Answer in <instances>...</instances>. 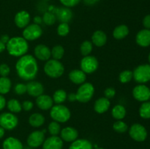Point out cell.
<instances>
[{
    "instance_id": "obj_1",
    "label": "cell",
    "mask_w": 150,
    "mask_h": 149,
    "mask_svg": "<svg viewBox=\"0 0 150 149\" xmlns=\"http://www.w3.org/2000/svg\"><path fill=\"white\" fill-rule=\"evenodd\" d=\"M17 74L23 80H33L38 72V64L37 60L30 54H25L19 57L16 64Z\"/></svg>"
},
{
    "instance_id": "obj_2",
    "label": "cell",
    "mask_w": 150,
    "mask_h": 149,
    "mask_svg": "<svg viewBox=\"0 0 150 149\" xmlns=\"http://www.w3.org/2000/svg\"><path fill=\"white\" fill-rule=\"evenodd\" d=\"M6 49L10 56L21 57L25 55L29 50V43L23 37H14L6 44Z\"/></svg>"
},
{
    "instance_id": "obj_3",
    "label": "cell",
    "mask_w": 150,
    "mask_h": 149,
    "mask_svg": "<svg viewBox=\"0 0 150 149\" xmlns=\"http://www.w3.org/2000/svg\"><path fill=\"white\" fill-rule=\"evenodd\" d=\"M50 110V116L58 123H65L70 120L71 112L69 108L62 104L54 105Z\"/></svg>"
},
{
    "instance_id": "obj_4",
    "label": "cell",
    "mask_w": 150,
    "mask_h": 149,
    "mask_svg": "<svg viewBox=\"0 0 150 149\" xmlns=\"http://www.w3.org/2000/svg\"><path fill=\"white\" fill-rule=\"evenodd\" d=\"M44 72L45 74L51 78H58L64 72V67L59 60L49 59L44 65Z\"/></svg>"
},
{
    "instance_id": "obj_5",
    "label": "cell",
    "mask_w": 150,
    "mask_h": 149,
    "mask_svg": "<svg viewBox=\"0 0 150 149\" xmlns=\"http://www.w3.org/2000/svg\"><path fill=\"white\" fill-rule=\"evenodd\" d=\"M95 93V87L91 83L85 82L81 85L76 91V101L81 103L89 102Z\"/></svg>"
},
{
    "instance_id": "obj_6",
    "label": "cell",
    "mask_w": 150,
    "mask_h": 149,
    "mask_svg": "<svg viewBox=\"0 0 150 149\" xmlns=\"http://www.w3.org/2000/svg\"><path fill=\"white\" fill-rule=\"evenodd\" d=\"M133 79L139 84H144L150 80V64H141L133 72Z\"/></svg>"
},
{
    "instance_id": "obj_7",
    "label": "cell",
    "mask_w": 150,
    "mask_h": 149,
    "mask_svg": "<svg viewBox=\"0 0 150 149\" xmlns=\"http://www.w3.org/2000/svg\"><path fill=\"white\" fill-rule=\"evenodd\" d=\"M42 34V29L37 23L29 24L23 30V37L26 41H34L39 39Z\"/></svg>"
},
{
    "instance_id": "obj_8",
    "label": "cell",
    "mask_w": 150,
    "mask_h": 149,
    "mask_svg": "<svg viewBox=\"0 0 150 149\" xmlns=\"http://www.w3.org/2000/svg\"><path fill=\"white\" fill-rule=\"evenodd\" d=\"M81 69L86 74H91L96 71L99 67V62L96 57L86 56L81 59L80 63Z\"/></svg>"
},
{
    "instance_id": "obj_9",
    "label": "cell",
    "mask_w": 150,
    "mask_h": 149,
    "mask_svg": "<svg viewBox=\"0 0 150 149\" xmlns=\"http://www.w3.org/2000/svg\"><path fill=\"white\" fill-rule=\"evenodd\" d=\"M18 124V118L12 112H4L0 115V127L4 130H13Z\"/></svg>"
},
{
    "instance_id": "obj_10",
    "label": "cell",
    "mask_w": 150,
    "mask_h": 149,
    "mask_svg": "<svg viewBox=\"0 0 150 149\" xmlns=\"http://www.w3.org/2000/svg\"><path fill=\"white\" fill-rule=\"evenodd\" d=\"M130 137L135 141L144 142L147 137V131L143 125L140 124H134L129 129Z\"/></svg>"
},
{
    "instance_id": "obj_11",
    "label": "cell",
    "mask_w": 150,
    "mask_h": 149,
    "mask_svg": "<svg viewBox=\"0 0 150 149\" xmlns=\"http://www.w3.org/2000/svg\"><path fill=\"white\" fill-rule=\"evenodd\" d=\"M133 96L139 102H144L150 99V89L144 84H139L133 89Z\"/></svg>"
},
{
    "instance_id": "obj_12",
    "label": "cell",
    "mask_w": 150,
    "mask_h": 149,
    "mask_svg": "<svg viewBox=\"0 0 150 149\" xmlns=\"http://www.w3.org/2000/svg\"><path fill=\"white\" fill-rule=\"evenodd\" d=\"M45 140L44 131H34L31 133L27 138V144L31 148H38L42 145Z\"/></svg>"
},
{
    "instance_id": "obj_13",
    "label": "cell",
    "mask_w": 150,
    "mask_h": 149,
    "mask_svg": "<svg viewBox=\"0 0 150 149\" xmlns=\"http://www.w3.org/2000/svg\"><path fill=\"white\" fill-rule=\"evenodd\" d=\"M54 15L60 23H68L73 18V12L69 7H59L55 10Z\"/></svg>"
},
{
    "instance_id": "obj_14",
    "label": "cell",
    "mask_w": 150,
    "mask_h": 149,
    "mask_svg": "<svg viewBox=\"0 0 150 149\" xmlns=\"http://www.w3.org/2000/svg\"><path fill=\"white\" fill-rule=\"evenodd\" d=\"M26 89H27L26 93H28L29 96H35V97L40 96L44 92L43 85L40 82L35 81V80H30L26 84Z\"/></svg>"
},
{
    "instance_id": "obj_15",
    "label": "cell",
    "mask_w": 150,
    "mask_h": 149,
    "mask_svg": "<svg viewBox=\"0 0 150 149\" xmlns=\"http://www.w3.org/2000/svg\"><path fill=\"white\" fill-rule=\"evenodd\" d=\"M35 56L40 61H48L51 56V51L48 46L43 44H39L35 48Z\"/></svg>"
},
{
    "instance_id": "obj_16",
    "label": "cell",
    "mask_w": 150,
    "mask_h": 149,
    "mask_svg": "<svg viewBox=\"0 0 150 149\" xmlns=\"http://www.w3.org/2000/svg\"><path fill=\"white\" fill-rule=\"evenodd\" d=\"M62 147L63 140L58 136H51L42 143V149H62Z\"/></svg>"
},
{
    "instance_id": "obj_17",
    "label": "cell",
    "mask_w": 150,
    "mask_h": 149,
    "mask_svg": "<svg viewBox=\"0 0 150 149\" xmlns=\"http://www.w3.org/2000/svg\"><path fill=\"white\" fill-rule=\"evenodd\" d=\"M30 20V15L28 12L25 11V10L18 12L14 18L15 23L19 29H24L26 26H27L29 24Z\"/></svg>"
},
{
    "instance_id": "obj_18",
    "label": "cell",
    "mask_w": 150,
    "mask_h": 149,
    "mask_svg": "<svg viewBox=\"0 0 150 149\" xmlns=\"http://www.w3.org/2000/svg\"><path fill=\"white\" fill-rule=\"evenodd\" d=\"M36 105L42 110H48L54 106V101L50 96L42 93L36 98Z\"/></svg>"
},
{
    "instance_id": "obj_19",
    "label": "cell",
    "mask_w": 150,
    "mask_h": 149,
    "mask_svg": "<svg viewBox=\"0 0 150 149\" xmlns=\"http://www.w3.org/2000/svg\"><path fill=\"white\" fill-rule=\"evenodd\" d=\"M61 139L66 142H73L77 140L79 137V132L75 128L72 127H67L61 129L60 131Z\"/></svg>"
},
{
    "instance_id": "obj_20",
    "label": "cell",
    "mask_w": 150,
    "mask_h": 149,
    "mask_svg": "<svg viewBox=\"0 0 150 149\" xmlns=\"http://www.w3.org/2000/svg\"><path fill=\"white\" fill-rule=\"evenodd\" d=\"M136 43L141 47L146 48L150 45V29H142L139 31L136 37Z\"/></svg>"
},
{
    "instance_id": "obj_21",
    "label": "cell",
    "mask_w": 150,
    "mask_h": 149,
    "mask_svg": "<svg viewBox=\"0 0 150 149\" xmlns=\"http://www.w3.org/2000/svg\"><path fill=\"white\" fill-rule=\"evenodd\" d=\"M69 79L76 85H81L86 80V74L81 70H73L69 73Z\"/></svg>"
},
{
    "instance_id": "obj_22",
    "label": "cell",
    "mask_w": 150,
    "mask_h": 149,
    "mask_svg": "<svg viewBox=\"0 0 150 149\" xmlns=\"http://www.w3.org/2000/svg\"><path fill=\"white\" fill-rule=\"evenodd\" d=\"M111 106V102L108 99L105 97H100L97 99L94 105V110L99 114L107 112Z\"/></svg>"
},
{
    "instance_id": "obj_23",
    "label": "cell",
    "mask_w": 150,
    "mask_h": 149,
    "mask_svg": "<svg viewBox=\"0 0 150 149\" xmlns=\"http://www.w3.org/2000/svg\"><path fill=\"white\" fill-rule=\"evenodd\" d=\"M107 42V35L104 32L98 30L93 33L92 36V42L97 47L104 46Z\"/></svg>"
},
{
    "instance_id": "obj_24",
    "label": "cell",
    "mask_w": 150,
    "mask_h": 149,
    "mask_svg": "<svg viewBox=\"0 0 150 149\" xmlns=\"http://www.w3.org/2000/svg\"><path fill=\"white\" fill-rule=\"evenodd\" d=\"M3 149H23V145L18 139L13 137H7L3 142Z\"/></svg>"
},
{
    "instance_id": "obj_25",
    "label": "cell",
    "mask_w": 150,
    "mask_h": 149,
    "mask_svg": "<svg viewBox=\"0 0 150 149\" xmlns=\"http://www.w3.org/2000/svg\"><path fill=\"white\" fill-rule=\"evenodd\" d=\"M129 28L126 25H120L114 28L113 31V37L116 39L121 40L125 39L129 34Z\"/></svg>"
},
{
    "instance_id": "obj_26",
    "label": "cell",
    "mask_w": 150,
    "mask_h": 149,
    "mask_svg": "<svg viewBox=\"0 0 150 149\" xmlns=\"http://www.w3.org/2000/svg\"><path fill=\"white\" fill-rule=\"evenodd\" d=\"M69 149H93L90 141L86 139H77L72 142Z\"/></svg>"
},
{
    "instance_id": "obj_27",
    "label": "cell",
    "mask_w": 150,
    "mask_h": 149,
    "mask_svg": "<svg viewBox=\"0 0 150 149\" xmlns=\"http://www.w3.org/2000/svg\"><path fill=\"white\" fill-rule=\"evenodd\" d=\"M29 123L32 127L38 128L42 127L45 123V117L41 113L35 112L32 114L29 118Z\"/></svg>"
},
{
    "instance_id": "obj_28",
    "label": "cell",
    "mask_w": 150,
    "mask_h": 149,
    "mask_svg": "<svg viewBox=\"0 0 150 149\" xmlns=\"http://www.w3.org/2000/svg\"><path fill=\"white\" fill-rule=\"evenodd\" d=\"M111 115L116 120H122L126 115V109L123 105H117L113 108Z\"/></svg>"
},
{
    "instance_id": "obj_29",
    "label": "cell",
    "mask_w": 150,
    "mask_h": 149,
    "mask_svg": "<svg viewBox=\"0 0 150 149\" xmlns=\"http://www.w3.org/2000/svg\"><path fill=\"white\" fill-rule=\"evenodd\" d=\"M67 97V94L65 91L63 89H58L54 93L52 99L54 102H55L57 105H59V104H62L63 102H65Z\"/></svg>"
},
{
    "instance_id": "obj_30",
    "label": "cell",
    "mask_w": 150,
    "mask_h": 149,
    "mask_svg": "<svg viewBox=\"0 0 150 149\" xmlns=\"http://www.w3.org/2000/svg\"><path fill=\"white\" fill-rule=\"evenodd\" d=\"M12 83L7 77H0V94H6L10 91Z\"/></svg>"
},
{
    "instance_id": "obj_31",
    "label": "cell",
    "mask_w": 150,
    "mask_h": 149,
    "mask_svg": "<svg viewBox=\"0 0 150 149\" xmlns=\"http://www.w3.org/2000/svg\"><path fill=\"white\" fill-rule=\"evenodd\" d=\"M7 108L12 113H18L22 110V105L18 100L12 99L7 103Z\"/></svg>"
},
{
    "instance_id": "obj_32",
    "label": "cell",
    "mask_w": 150,
    "mask_h": 149,
    "mask_svg": "<svg viewBox=\"0 0 150 149\" xmlns=\"http://www.w3.org/2000/svg\"><path fill=\"white\" fill-rule=\"evenodd\" d=\"M139 115L144 119H149L150 118V102H143L139 108Z\"/></svg>"
},
{
    "instance_id": "obj_33",
    "label": "cell",
    "mask_w": 150,
    "mask_h": 149,
    "mask_svg": "<svg viewBox=\"0 0 150 149\" xmlns=\"http://www.w3.org/2000/svg\"><path fill=\"white\" fill-rule=\"evenodd\" d=\"M51 56H52L53 58L56 60H59L62 58L64 54V49L62 45H57L53 47L52 50H51Z\"/></svg>"
},
{
    "instance_id": "obj_34",
    "label": "cell",
    "mask_w": 150,
    "mask_h": 149,
    "mask_svg": "<svg viewBox=\"0 0 150 149\" xmlns=\"http://www.w3.org/2000/svg\"><path fill=\"white\" fill-rule=\"evenodd\" d=\"M93 49V44L90 41H83L81 43L80 47V51L81 53L83 56H89L91 52Z\"/></svg>"
},
{
    "instance_id": "obj_35",
    "label": "cell",
    "mask_w": 150,
    "mask_h": 149,
    "mask_svg": "<svg viewBox=\"0 0 150 149\" xmlns=\"http://www.w3.org/2000/svg\"><path fill=\"white\" fill-rule=\"evenodd\" d=\"M113 129L116 132L122 134V133H125L128 130V126L122 120H118L113 124Z\"/></svg>"
},
{
    "instance_id": "obj_36",
    "label": "cell",
    "mask_w": 150,
    "mask_h": 149,
    "mask_svg": "<svg viewBox=\"0 0 150 149\" xmlns=\"http://www.w3.org/2000/svg\"><path fill=\"white\" fill-rule=\"evenodd\" d=\"M133 78V72L130 70H124L120 72L119 75V80L122 83H127Z\"/></svg>"
},
{
    "instance_id": "obj_37",
    "label": "cell",
    "mask_w": 150,
    "mask_h": 149,
    "mask_svg": "<svg viewBox=\"0 0 150 149\" xmlns=\"http://www.w3.org/2000/svg\"><path fill=\"white\" fill-rule=\"evenodd\" d=\"M42 22L47 26H51L54 25L56 23L57 18L54 13H51V12H46L43 14V16L42 18Z\"/></svg>"
},
{
    "instance_id": "obj_38",
    "label": "cell",
    "mask_w": 150,
    "mask_h": 149,
    "mask_svg": "<svg viewBox=\"0 0 150 149\" xmlns=\"http://www.w3.org/2000/svg\"><path fill=\"white\" fill-rule=\"evenodd\" d=\"M48 132L52 136H57L60 134L61 131V127L59 125V123L57 121H51L48 127Z\"/></svg>"
},
{
    "instance_id": "obj_39",
    "label": "cell",
    "mask_w": 150,
    "mask_h": 149,
    "mask_svg": "<svg viewBox=\"0 0 150 149\" xmlns=\"http://www.w3.org/2000/svg\"><path fill=\"white\" fill-rule=\"evenodd\" d=\"M70 32V26L67 23H60L57 28V33L59 36L65 37Z\"/></svg>"
},
{
    "instance_id": "obj_40",
    "label": "cell",
    "mask_w": 150,
    "mask_h": 149,
    "mask_svg": "<svg viewBox=\"0 0 150 149\" xmlns=\"http://www.w3.org/2000/svg\"><path fill=\"white\" fill-rule=\"evenodd\" d=\"M14 90L16 93H17L18 95H23L24 93H26V91H27V89H26V84H24V83H18L15 86Z\"/></svg>"
},
{
    "instance_id": "obj_41",
    "label": "cell",
    "mask_w": 150,
    "mask_h": 149,
    "mask_svg": "<svg viewBox=\"0 0 150 149\" xmlns=\"http://www.w3.org/2000/svg\"><path fill=\"white\" fill-rule=\"evenodd\" d=\"M10 72L9 66L6 64H1L0 65V75L1 77H7Z\"/></svg>"
},
{
    "instance_id": "obj_42",
    "label": "cell",
    "mask_w": 150,
    "mask_h": 149,
    "mask_svg": "<svg viewBox=\"0 0 150 149\" xmlns=\"http://www.w3.org/2000/svg\"><path fill=\"white\" fill-rule=\"evenodd\" d=\"M59 1L64 7H72L77 5L81 0H59Z\"/></svg>"
},
{
    "instance_id": "obj_43",
    "label": "cell",
    "mask_w": 150,
    "mask_h": 149,
    "mask_svg": "<svg viewBox=\"0 0 150 149\" xmlns=\"http://www.w3.org/2000/svg\"><path fill=\"white\" fill-rule=\"evenodd\" d=\"M104 94H105V97L107 98V99H112L116 95V90L114 88H107L105 91H104Z\"/></svg>"
},
{
    "instance_id": "obj_44",
    "label": "cell",
    "mask_w": 150,
    "mask_h": 149,
    "mask_svg": "<svg viewBox=\"0 0 150 149\" xmlns=\"http://www.w3.org/2000/svg\"><path fill=\"white\" fill-rule=\"evenodd\" d=\"M22 108L25 111H30L32 110L34 107L33 102L29 100H26L22 103Z\"/></svg>"
},
{
    "instance_id": "obj_45",
    "label": "cell",
    "mask_w": 150,
    "mask_h": 149,
    "mask_svg": "<svg viewBox=\"0 0 150 149\" xmlns=\"http://www.w3.org/2000/svg\"><path fill=\"white\" fill-rule=\"evenodd\" d=\"M143 25L145 29H150V15H147L144 18Z\"/></svg>"
},
{
    "instance_id": "obj_46",
    "label": "cell",
    "mask_w": 150,
    "mask_h": 149,
    "mask_svg": "<svg viewBox=\"0 0 150 149\" xmlns=\"http://www.w3.org/2000/svg\"><path fill=\"white\" fill-rule=\"evenodd\" d=\"M6 104L7 103H6L5 98H4L2 95L0 94V111H1V110L4 109V107H5V105H6Z\"/></svg>"
},
{
    "instance_id": "obj_47",
    "label": "cell",
    "mask_w": 150,
    "mask_h": 149,
    "mask_svg": "<svg viewBox=\"0 0 150 149\" xmlns=\"http://www.w3.org/2000/svg\"><path fill=\"white\" fill-rule=\"evenodd\" d=\"M67 99H68L70 102H75L76 101V95L75 93H70L67 95Z\"/></svg>"
},
{
    "instance_id": "obj_48",
    "label": "cell",
    "mask_w": 150,
    "mask_h": 149,
    "mask_svg": "<svg viewBox=\"0 0 150 149\" xmlns=\"http://www.w3.org/2000/svg\"><path fill=\"white\" fill-rule=\"evenodd\" d=\"M99 1L100 0H83V2L86 5H94Z\"/></svg>"
},
{
    "instance_id": "obj_49",
    "label": "cell",
    "mask_w": 150,
    "mask_h": 149,
    "mask_svg": "<svg viewBox=\"0 0 150 149\" xmlns=\"http://www.w3.org/2000/svg\"><path fill=\"white\" fill-rule=\"evenodd\" d=\"M10 39V38L9 37L8 35L4 34V35H2V36L1 37V38H0V40H1V42H3V43H4L6 45V44L8 42L9 39Z\"/></svg>"
},
{
    "instance_id": "obj_50",
    "label": "cell",
    "mask_w": 150,
    "mask_h": 149,
    "mask_svg": "<svg viewBox=\"0 0 150 149\" xmlns=\"http://www.w3.org/2000/svg\"><path fill=\"white\" fill-rule=\"evenodd\" d=\"M5 49H6V45L4 43H3V42L0 40V53H2Z\"/></svg>"
},
{
    "instance_id": "obj_51",
    "label": "cell",
    "mask_w": 150,
    "mask_h": 149,
    "mask_svg": "<svg viewBox=\"0 0 150 149\" xmlns=\"http://www.w3.org/2000/svg\"><path fill=\"white\" fill-rule=\"evenodd\" d=\"M34 20H35V23H37V24L39 25V23H41V20H42V19H41L40 18L37 16V17L35 18Z\"/></svg>"
},
{
    "instance_id": "obj_52",
    "label": "cell",
    "mask_w": 150,
    "mask_h": 149,
    "mask_svg": "<svg viewBox=\"0 0 150 149\" xmlns=\"http://www.w3.org/2000/svg\"><path fill=\"white\" fill-rule=\"evenodd\" d=\"M4 135V129L1 127H0V139L2 138Z\"/></svg>"
},
{
    "instance_id": "obj_53",
    "label": "cell",
    "mask_w": 150,
    "mask_h": 149,
    "mask_svg": "<svg viewBox=\"0 0 150 149\" xmlns=\"http://www.w3.org/2000/svg\"><path fill=\"white\" fill-rule=\"evenodd\" d=\"M148 59H149V64H150V53L149 54V56H148Z\"/></svg>"
},
{
    "instance_id": "obj_54",
    "label": "cell",
    "mask_w": 150,
    "mask_h": 149,
    "mask_svg": "<svg viewBox=\"0 0 150 149\" xmlns=\"http://www.w3.org/2000/svg\"><path fill=\"white\" fill-rule=\"evenodd\" d=\"M95 149H103V148H97Z\"/></svg>"
}]
</instances>
